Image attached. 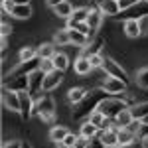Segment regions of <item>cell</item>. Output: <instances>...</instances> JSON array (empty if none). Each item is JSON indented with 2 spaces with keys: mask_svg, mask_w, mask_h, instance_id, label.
Wrapping results in <instances>:
<instances>
[{
  "mask_svg": "<svg viewBox=\"0 0 148 148\" xmlns=\"http://www.w3.org/2000/svg\"><path fill=\"white\" fill-rule=\"evenodd\" d=\"M99 136H101V140L105 142V146H107V148L119 146V130L109 128V130H103V132H99Z\"/></svg>",
  "mask_w": 148,
  "mask_h": 148,
  "instance_id": "13",
  "label": "cell"
},
{
  "mask_svg": "<svg viewBox=\"0 0 148 148\" xmlns=\"http://www.w3.org/2000/svg\"><path fill=\"white\" fill-rule=\"evenodd\" d=\"M140 144H142V146H144V148H148V136L144 138V140H142V142H140Z\"/></svg>",
  "mask_w": 148,
  "mask_h": 148,
  "instance_id": "47",
  "label": "cell"
},
{
  "mask_svg": "<svg viewBox=\"0 0 148 148\" xmlns=\"http://www.w3.org/2000/svg\"><path fill=\"white\" fill-rule=\"evenodd\" d=\"M56 47H57L56 44H44V46H40L38 47V57L40 59H51L57 53Z\"/></svg>",
  "mask_w": 148,
  "mask_h": 148,
  "instance_id": "23",
  "label": "cell"
},
{
  "mask_svg": "<svg viewBox=\"0 0 148 148\" xmlns=\"http://www.w3.org/2000/svg\"><path fill=\"white\" fill-rule=\"evenodd\" d=\"M34 113L40 114V119L44 123H53V116H56V103H53V99L49 95H42L34 103Z\"/></svg>",
  "mask_w": 148,
  "mask_h": 148,
  "instance_id": "2",
  "label": "cell"
},
{
  "mask_svg": "<svg viewBox=\"0 0 148 148\" xmlns=\"http://www.w3.org/2000/svg\"><path fill=\"white\" fill-rule=\"evenodd\" d=\"M53 10H56V14H57V16H59V18H65V20H69V18H71V14H73V10H75V8H73V6L69 4L67 0H63V2H61L59 6H56Z\"/></svg>",
  "mask_w": 148,
  "mask_h": 148,
  "instance_id": "25",
  "label": "cell"
},
{
  "mask_svg": "<svg viewBox=\"0 0 148 148\" xmlns=\"http://www.w3.org/2000/svg\"><path fill=\"white\" fill-rule=\"evenodd\" d=\"M67 134H69V130L65 128V126H53L51 132H49V138H51L53 142H63Z\"/></svg>",
  "mask_w": 148,
  "mask_h": 148,
  "instance_id": "27",
  "label": "cell"
},
{
  "mask_svg": "<svg viewBox=\"0 0 148 148\" xmlns=\"http://www.w3.org/2000/svg\"><path fill=\"white\" fill-rule=\"evenodd\" d=\"M14 0H2V10H4V14H12V10H14Z\"/></svg>",
  "mask_w": 148,
  "mask_h": 148,
  "instance_id": "39",
  "label": "cell"
},
{
  "mask_svg": "<svg viewBox=\"0 0 148 148\" xmlns=\"http://www.w3.org/2000/svg\"><path fill=\"white\" fill-rule=\"evenodd\" d=\"M4 87L6 89H12V91H28V87H30V79H28V75H20V77H14V75H8L6 79H4Z\"/></svg>",
  "mask_w": 148,
  "mask_h": 148,
  "instance_id": "8",
  "label": "cell"
},
{
  "mask_svg": "<svg viewBox=\"0 0 148 148\" xmlns=\"http://www.w3.org/2000/svg\"><path fill=\"white\" fill-rule=\"evenodd\" d=\"M2 103L8 111H14V113H20L22 109V101H20V93L12 91V89H6L2 87Z\"/></svg>",
  "mask_w": 148,
  "mask_h": 148,
  "instance_id": "6",
  "label": "cell"
},
{
  "mask_svg": "<svg viewBox=\"0 0 148 148\" xmlns=\"http://www.w3.org/2000/svg\"><path fill=\"white\" fill-rule=\"evenodd\" d=\"M97 4H99V10H101L105 16H116V14L123 12L119 0H97Z\"/></svg>",
  "mask_w": 148,
  "mask_h": 148,
  "instance_id": "11",
  "label": "cell"
},
{
  "mask_svg": "<svg viewBox=\"0 0 148 148\" xmlns=\"http://www.w3.org/2000/svg\"><path fill=\"white\" fill-rule=\"evenodd\" d=\"M103 89L109 93V95H119L126 89V83L123 79H116V77H111L107 75V79L103 81Z\"/></svg>",
  "mask_w": 148,
  "mask_h": 148,
  "instance_id": "10",
  "label": "cell"
},
{
  "mask_svg": "<svg viewBox=\"0 0 148 148\" xmlns=\"http://www.w3.org/2000/svg\"><path fill=\"white\" fill-rule=\"evenodd\" d=\"M132 114H130V109H125V111H121V113L114 116V123L121 126V128H126V126L132 125Z\"/></svg>",
  "mask_w": 148,
  "mask_h": 148,
  "instance_id": "19",
  "label": "cell"
},
{
  "mask_svg": "<svg viewBox=\"0 0 148 148\" xmlns=\"http://www.w3.org/2000/svg\"><path fill=\"white\" fill-rule=\"evenodd\" d=\"M61 81H63V71L53 69V71L46 73V79H44V91L49 93V91H53V89H57V87L61 85Z\"/></svg>",
  "mask_w": 148,
  "mask_h": 148,
  "instance_id": "9",
  "label": "cell"
},
{
  "mask_svg": "<svg viewBox=\"0 0 148 148\" xmlns=\"http://www.w3.org/2000/svg\"><path fill=\"white\" fill-rule=\"evenodd\" d=\"M138 2H142V0H119L121 10H123V12L128 10V8H132V6H134V4H138Z\"/></svg>",
  "mask_w": 148,
  "mask_h": 148,
  "instance_id": "37",
  "label": "cell"
},
{
  "mask_svg": "<svg viewBox=\"0 0 148 148\" xmlns=\"http://www.w3.org/2000/svg\"><path fill=\"white\" fill-rule=\"evenodd\" d=\"M136 140V132L130 130L128 126L126 128H119V144H132Z\"/></svg>",
  "mask_w": 148,
  "mask_h": 148,
  "instance_id": "21",
  "label": "cell"
},
{
  "mask_svg": "<svg viewBox=\"0 0 148 148\" xmlns=\"http://www.w3.org/2000/svg\"><path fill=\"white\" fill-rule=\"evenodd\" d=\"M146 136H148V125H146V123H140V126L136 128V140H138V142H142Z\"/></svg>",
  "mask_w": 148,
  "mask_h": 148,
  "instance_id": "32",
  "label": "cell"
},
{
  "mask_svg": "<svg viewBox=\"0 0 148 148\" xmlns=\"http://www.w3.org/2000/svg\"><path fill=\"white\" fill-rule=\"evenodd\" d=\"M87 89L85 87H73V89H69L67 93V101L71 103V105H77V103H81L85 97H87Z\"/></svg>",
  "mask_w": 148,
  "mask_h": 148,
  "instance_id": "18",
  "label": "cell"
},
{
  "mask_svg": "<svg viewBox=\"0 0 148 148\" xmlns=\"http://www.w3.org/2000/svg\"><path fill=\"white\" fill-rule=\"evenodd\" d=\"M24 148H32V146H28V144H24Z\"/></svg>",
  "mask_w": 148,
  "mask_h": 148,
  "instance_id": "49",
  "label": "cell"
},
{
  "mask_svg": "<svg viewBox=\"0 0 148 148\" xmlns=\"http://www.w3.org/2000/svg\"><path fill=\"white\" fill-rule=\"evenodd\" d=\"M114 148H132V144H119V146H114Z\"/></svg>",
  "mask_w": 148,
  "mask_h": 148,
  "instance_id": "46",
  "label": "cell"
},
{
  "mask_svg": "<svg viewBox=\"0 0 148 148\" xmlns=\"http://www.w3.org/2000/svg\"><path fill=\"white\" fill-rule=\"evenodd\" d=\"M136 83H138V87L148 89V67H142L136 73Z\"/></svg>",
  "mask_w": 148,
  "mask_h": 148,
  "instance_id": "31",
  "label": "cell"
},
{
  "mask_svg": "<svg viewBox=\"0 0 148 148\" xmlns=\"http://www.w3.org/2000/svg\"><path fill=\"white\" fill-rule=\"evenodd\" d=\"M57 148H71V146H67L65 142H57Z\"/></svg>",
  "mask_w": 148,
  "mask_h": 148,
  "instance_id": "45",
  "label": "cell"
},
{
  "mask_svg": "<svg viewBox=\"0 0 148 148\" xmlns=\"http://www.w3.org/2000/svg\"><path fill=\"white\" fill-rule=\"evenodd\" d=\"M12 16L18 18V20H26V18H30V16H32V8H30V4H16L14 10H12Z\"/></svg>",
  "mask_w": 148,
  "mask_h": 148,
  "instance_id": "22",
  "label": "cell"
},
{
  "mask_svg": "<svg viewBox=\"0 0 148 148\" xmlns=\"http://www.w3.org/2000/svg\"><path fill=\"white\" fill-rule=\"evenodd\" d=\"M28 79H30L28 93H30L34 99H40V97H42V93H44V79H46V71L36 69V71H32V73L28 75Z\"/></svg>",
  "mask_w": 148,
  "mask_h": 148,
  "instance_id": "4",
  "label": "cell"
},
{
  "mask_svg": "<svg viewBox=\"0 0 148 148\" xmlns=\"http://www.w3.org/2000/svg\"><path fill=\"white\" fill-rule=\"evenodd\" d=\"M103 16H105V14H103L99 8H97V10H91V12H89V16H87V24H89V28H91L93 34H97V30L101 28Z\"/></svg>",
  "mask_w": 148,
  "mask_h": 148,
  "instance_id": "14",
  "label": "cell"
},
{
  "mask_svg": "<svg viewBox=\"0 0 148 148\" xmlns=\"http://www.w3.org/2000/svg\"><path fill=\"white\" fill-rule=\"evenodd\" d=\"M40 63H42V59H40V57L28 59V61H20V63H18V65L10 71V75H14V77H20V75H30L32 71L40 69Z\"/></svg>",
  "mask_w": 148,
  "mask_h": 148,
  "instance_id": "7",
  "label": "cell"
},
{
  "mask_svg": "<svg viewBox=\"0 0 148 148\" xmlns=\"http://www.w3.org/2000/svg\"><path fill=\"white\" fill-rule=\"evenodd\" d=\"M87 148H107V146H105V142L101 140V136H93L89 140V146Z\"/></svg>",
  "mask_w": 148,
  "mask_h": 148,
  "instance_id": "38",
  "label": "cell"
},
{
  "mask_svg": "<svg viewBox=\"0 0 148 148\" xmlns=\"http://www.w3.org/2000/svg\"><path fill=\"white\" fill-rule=\"evenodd\" d=\"M53 44L56 46H69L71 44V38H69V30L67 28H63V30H59V32H56V36H53Z\"/></svg>",
  "mask_w": 148,
  "mask_h": 148,
  "instance_id": "26",
  "label": "cell"
},
{
  "mask_svg": "<svg viewBox=\"0 0 148 148\" xmlns=\"http://www.w3.org/2000/svg\"><path fill=\"white\" fill-rule=\"evenodd\" d=\"M40 69L42 71H46V73H49V71H53V59H42V63H40Z\"/></svg>",
  "mask_w": 148,
  "mask_h": 148,
  "instance_id": "34",
  "label": "cell"
},
{
  "mask_svg": "<svg viewBox=\"0 0 148 148\" xmlns=\"http://www.w3.org/2000/svg\"><path fill=\"white\" fill-rule=\"evenodd\" d=\"M130 109V114H132V119L134 121H142L144 116H148V101L144 103H134L132 107H128Z\"/></svg>",
  "mask_w": 148,
  "mask_h": 148,
  "instance_id": "17",
  "label": "cell"
},
{
  "mask_svg": "<svg viewBox=\"0 0 148 148\" xmlns=\"http://www.w3.org/2000/svg\"><path fill=\"white\" fill-rule=\"evenodd\" d=\"M0 30H2V36H6V38H8L10 32H12V26H8L6 22H2V28H0Z\"/></svg>",
  "mask_w": 148,
  "mask_h": 148,
  "instance_id": "42",
  "label": "cell"
},
{
  "mask_svg": "<svg viewBox=\"0 0 148 148\" xmlns=\"http://www.w3.org/2000/svg\"><path fill=\"white\" fill-rule=\"evenodd\" d=\"M89 140H91V138L79 134V136H77V140H75V146H73V148H87V146H89Z\"/></svg>",
  "mask_w": 148,
  "mask_h": 148,
  "instance_id": "36",
  "label": "cell"
},
{
  "mask_svg": "<svg viewBox=\"0 0 148 148\" xmlns=\"http://www.w3.org/2000/svg\"><path fill=\"white\" fill-rule=\"evenodd\" d=\"M107 95L109 93L105 91V89H93L91 93H87V97L83 99L81 103L75 105V111H73V116L79 121V119H89V114L93 111H97L99 109V105H101L103 99H107Z\"/></svg>",
  "mask_w": 148,
  "mask_h": 148,
  "instance_id": "1",
  "label": "cell"
},
{
  "mask_svg": "<svg viewBox=\"0 0 148 148\" xmlns=\"http://www.w3.org/2000/svg\"><path fill=\"white\" fill-rule=\"evenodd\" d=\"M91 59L89 57H85V56H79L77 59H75V73L77 75H87V73H91Z\"/></svg>",
  "mask_w": 148,
  "mask_h": 148,
  "instance_id": "16",
  "label": "cell"
},
{
  "mask_svg": "<svg viewBox=\"0 0 148 148\" xmlns=\"http://www.w3.org/2000/svg\"><path fill=\"white\" fill-rule=\"evenodd\" d=\"M138 28H140V36H148V14L138 18Z\"/></svg>",
  "mask_w": 148,
  "mask_h": 148,
  "instance_id": "33",
  "label": "cell"
},
{
  "mask_svg": "<svg viewBox=\"0 0 148 148\" xmlns=\"http://www.w3.org/2000/svg\"><path fill=\"white\" fill-rule=\"evenodd\" d=\"M125 109H128V103L125 99H119V97H107L99 105V111L105 116H109V119H114L116 114L121 113V111H125Z\"/></svg>",
  "mask_w": 148,
  "mask_h": 148,
  "instance_id": "3",
  "label": "cell"
},
{
  "mask_svg": "<svg viewBox=\"0 0 148 148\" xmlns=\"http://www.w3.org/2000/svg\"><path fill=\"white\" fill-rule=\"evenodd\" d=\"M46 2H47V6H49V8H56V6H59L63 0H46Z\"/></svg>",
  "mask_w": 148,
  "mask_h": 148,
  "instance_id": "43",
  "label": "cell"
},
{
  "mask_svg": "<svg viewBox=\"0 0 148 148\" xmlns=\"http://www.w3.org/2000/svg\"><path fill=\"white\" fill-rule=\"evenodd\" d=\"M75 140H77V136H75V134H71V132H69L67 136H65V140H63V142H65V144H67V146H75Z\"/></svg>",
  "mask_w": 148,
  "mask_h": 148,
  "instance_id": "41",
  "label": "cell"
},
{
  "mask_svg": "<svg viewBox=\"0 0 148 148\" xmlns=\"http://www.w3.org/2000/svg\"><path fill=\"white\" fill-rule=\"evenodd\" d=\"M79 134H83V136L87 138H93V136H99V128L93 125V123H89V121H85L83 125H81V132Z\"/></svg>",
  "mask_w": 148,
  "mask_h": 148,
  "instance_id": "29",
  "label": "cell"
},
{
  "mask_svg": "<svg viewBox=\"0 0 148 148\" xmlns=\"http://www.w3.org/2000/svg\"><path fill=\"white\" fill-rule=\"evenodd\" d=\"M142 123H146V125H148V116H144V119H142Z\"/></svg>",
  "mask_w": 148,
  "mask_h": 148,
  "instance_id": "48",
  "label": "cell"
},
{
  "mask_svg": "<svg viewBox=\"0 0 148 148\" xmlns=\"http://www.w3.org/2000/svg\"><path fill=\"white\" fill-rule=\"evenodd\" d=\"M67 30H69V38H71V44H73V46H87V44L91 42V40L83 34V32H79V30H71V28H67Z\"/></svg>",
  "mask_w": 148,
  "mask_h": 148,
  "instance_id": "20",
  "label": "cell"
},
{
  "mask_svg": "<svg viewBox=\"0 0 148 148\" xmlns=\"http://www.w3.org/2000/svg\"><path fill=\"white\" fill-rule=\"evenodd\" d=\"M14 4H30V0H14Z\"/></svg>",
  "mask_w": 148,
  "mask_h": 148,
  "instance_id": "44",
  "label": "cell"
},
{
  "mask_svg": "<svg viewBox=\"0 0 148 148\" xmlns=\"http://www.w3.org/2000/svg\"><path fill=\"white\" fill-rule=\"evenodd\" d=\"M125 34L128 36V38H138V36H140V28H138L136 18H128L125 22Z\"/></svg>",
  "mask_w": 148,
  "mask_h": 148,
  "instance_id": "24",
  "label": "cell"
},
{
  "mask_svg": "<svg viewBox=\"0 0 148 148\" xmlns=\"http://www.w3.org/2000/svg\"><path fill=\"white\" fill-rule=\"evenodd\" d=\"M103 69H105V73L107 75H111V77H116V79H123L125 83H128V75H126V71L123 69L121 63H116L113 57H105V61H103Z\"/></svg>",
  "mask_w": 148,
  "mask_h": 148,
  "instance_id": "5",
  "label": "cell"
},
{
  "mask_svg": "<svg viewBox=\"0 0 148 148\" xmlns=\"http://www.w3.org/2000/svg\"><path fill=\"white\" fill-rule=\"evenodd\" d=\"M89 59H91V65H93V69L103 67V61H105V57H103L101 53H97V56H91Z\"/></svg>",
  "mask_w": 148,
  "mask_h": 148,
  "instance_id": "35",
  "label": "cell"
},
{
  "mask_svg": "<svg viewBox=\"0 0 148 148\" xmlns=\"http://www.w3.org/2000/svg\"><path fill=\"white\" fill-rule=\"evenodd\" d=\"M89 8H75L73 14H71V18L67 20V28H73L75 24L79 22H87V16H89Z\"/></svg>",
  "mask_w": 148,
  "mask_h": 148,
  "instance_id": "15",
  "label": "cell"
},
{
  "mask_svg": "<svg viewBox=\"0 0 148 148\" xmlns=\"http://www.w3.org/2000/svg\"><path fill=\"white\" fill-rule=\"evenodd\" d=\"M103 46H105V40H103V38H95V40H93V44L89 42L87 46H83V51H81V56H85V57L97 56V53H101Z\"/></svg>",
  "mask_w": 148,
  "mask_h": 148,
  "instance_id": "12",
  "label": "cell"
},
{
  "mask_svg": "<svg viewBox=\"0 0 148 148\" xmlns=\"http://www.w3.org/2000/svg\"><path fill=\"white\" fill-rule=\"evenodd\" d=\"M2 148H24V142L22 140H10V142H4Z\"/></svg>",
  "mask_w": 148,
  "mask_h": 148,
  "instance_id": "40",
  "label": "cell"
},
{
  "mask_svg": "<svg viewBox=\"0 0 148 148\" xmlns=\"http://www.w3.org/2000/svg\"><path fill=\"white\" fill-rule=\"evenodd\" d=\"M38 57V47H22V51H20V61H28V59H34Z\"/></svg>",
  "mask_w": 148,
  "mask_h": 148,
  "instance_id": "30",
  "label": "cell"
},
{
  "mask_svg": "<svg viewBox=\"0 0 148 148\" xmlns=\"http://www.w3.org/2000/svg\"><path fill=\"white\" fill-rule=\"evenodd\" d=\"M51 59H53V67L59 69V71H65V69L69 67V57L65 56V53H59V51H57Z\"/></svg>",
  "mask_w": 148,
  "mask_h": 148,
  "instance_id": "28",
  "label": "cell"
}]
</instances>
